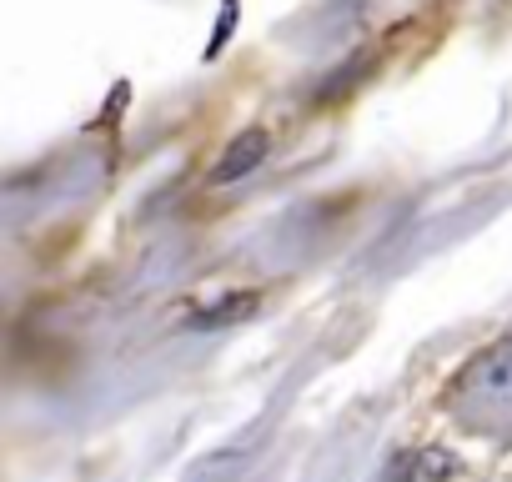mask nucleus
<instances>
[{
  "mask_svg": "<svg viewBox=\"0 0 512 482\" xmlns=\"http://www.w3.org/2000/svg\"><path fill=\"white\" fill-rule=\"evenodd\" d=\"M457 402L477 407L482 417L512 412V342H497L467 362V372L457 377Z\"/></svg>",
  "mask_w": 512,
  "mask_h": 482,
  "instance_id": "1",
  "label": "nucleus"
},
{
  "mask_svg": "<svg viewBox=\"0 0 512 482\" xmlns=\"http://www.w3.org/2000/svg\"><path fill=\"white\" fill-rule=\"evenodd\" d=\"M267 151H272V136L262 131V126H251V131H241L226 151H221V161L211 166V181L216 186H226V181H241V176H251L256 166L267 161Z\"/></svg>",
  "mask_w": 512,
  "mask_h": 482,
  "instance_id": "2",
  "label": "nucleus"
},
{
  "mask_svg": "<svg viewBox=\"0 0 512 482\" xmlns=\"http://www.w3.org/2000/svg\"><path fill=\"white\" fill-rule=\"evenodd\" d=\"M251 312H256V292H246V297L236 292V297H226L221 307H206V312H196V322H191V327H206V332H211V327L241 322V317H251Z\"/></svg>",
  "mask_w": 512,
  "mask_h": 482,
  "instance_id": "3",
  "label": "nucleus"
}]
</instances>
